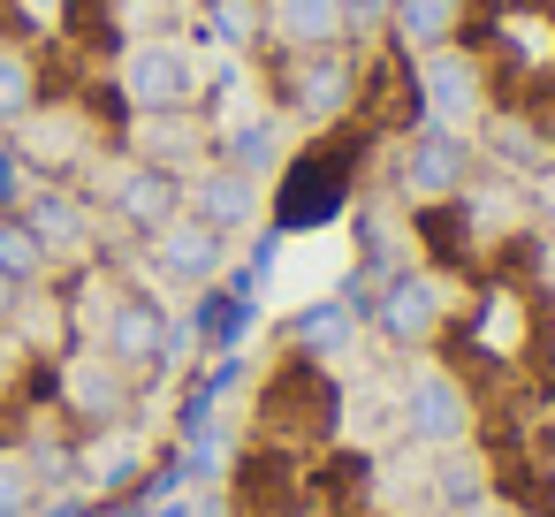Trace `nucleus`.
<instances>
[{
	"label": "nucleus",
	"mask_w": 555,
	"mask_h": 517,
	"mask_svg": "<svg viewBox=\"0 0 555 517\" xmlns=\"http://www.w3.org/2000/svg\"><path fill=\"white\" fill-rule=\"evenodd\" d=\"M122 100L138 115H183L198 100V54L183 39H138L122 54Z\"/></svg>",
	"instance_id": "obj_4"
},
{
	"label": "nucleus",
	"mask_w": 555,
	"mask_h": 517,
	"mask_svg": "<svg viewBox=\"0 0 555 517\" xmlns=\"http://www.w3.org/2000/svg\"><path fill=\"white\" fill-rule=\"evenodd\" d=\"M24 206V168H16V153H0V214H16Z\"/></svg>",
	"instance_id": "obj_24"
},
{
	"label": "nucleus",
	"mask_w": 555,
	"mask_h": 517,
	"mask_svg": "<svg viewBox=\"0 0 555 517\" xmlns=\"http://www.w3.org/2000/svg\"><path fill=\"white\" fill-rule=\"evenodd\" d=\"M365 327H373L388 350L426 358V350L449 335V282H441V274H418V267L388 274L380 297H373V312H365Z\"/></svg>",
	"instance_id": "obj_1"
},
{
	"label": "nucleus",
	"mask_w": 555,
	"mask_h": 517,
	"mask_svg": "<svg viewBox=\"0 0 555 517\" xmlns=\"http://www.w3.org/2000/svg\"><path fill=\"white\" fill-rule=\"evenodd\" d=\"M547 282H555V251H547Z\"/></svg>",
	"instance_id": "obj_28"
},
{
	"label": "nucleus",
	"mask_w": 555,
	"mask_h": 517,
	"mask_svg": "<svg viewBox=\"0 0 555 517\" xmlns=\"http://www.w3.org/2000/svg\"><path fill=\"white\" fill-rule=\"evenodd\" d=\"M221 160H229V168H244V176L259 183V176L282 160V130H274V122H236V130H229V145H221Z\"/></svg>",
	"instance_id": "obj_21"
},
{
	"label": "nucleus",
	"mask_w": 555,
	"mask_h": 517,
	"mask_svg": "<svg viewBox=\"0 0 555 517\" xmlns=\"http://www.w3.org/2000/svg\"><path fill=\"white\" fill-rule=\"evenodd\" d=\"M39 502H47V487L31 479V464L16 449H0V517H31Z\"/></svg>",
	"instance_id": "obj_22"
},
{
	"label": "nucleus",
	"mask_w": 555,
	"mask_h": 517,
	"mask_svg": "<svg viewBox=\"0 0 555 517\" xmlns=\"http://www.w3.org/2000/svg\"><path fill=\"white\" fill-rule=\"evenodd\" d=\"M426 517H449V509H426Z\"/></svg>",
	"instance_id": "obj_29"
},
{
	"label": "nucleus",
	"mask_w": 555,
	"mask_h": 517,
	"mask_svg": "<svg viewBox=\"0 0 555 517\" xmlns=\"http://www.w3.org/2000/svg\"><path fill=\"white\" fill-rule=\"evenodd\" d=\"M358 312L343 305V297H312L297 320H289V342H297V358H312V365H327V358H343L350 342H358Z\"/></svg>",
	"instance_id": "obj_16"
},
{
	"label": "nucleus",
	"mask_w": 555,
	"mask_h": 517,
	"mask_svg": "<svg viewBox=\"0 0 555 517\" xmlns=\"http://www.w3.org/2000/svg\"><path fill=\"white\" fill-rule=\"evenodd\" d=\"M418 100H426V115H434V122L472 130V122H479V107H487L479 62H472V54H456V47H434V54H426V69H418Z\"/></svg>",
	"instance_id": "obj_9"
},
{
	"label": "nucleus",
	"mask_w": 555,
	"mask_h": 517,
	"mask_svg": "<svg viewBox=\"0 0 555 517\" xmlns=\"http://www.w3.org/2000/svg\"><path fill=\"white\" fill-rule=\"evenodd\" d=\"M77 449H85V434L47 403V411H31L24 426H16V456L31 464V479L39 487H77Z\"/></svg>",
	"instance_id": "obj_13"
},
{
	"label": "nucleus",
	"mask_w": 555,
	"mask_h": 517,
	"mask_svg": "<svg viewBox=\"0 0 555 517\" xmlns=\"http://www.w3.org/2000/svg\"><path fill=\"white\" fill-rule=\"evenodd\" d=\"M31 115H39V69L16 47H0V130H24Z\"/></svg>",
	"instance_id": "obj_20"
},
{
	"label": "nucleus",
	"mask_w": 555,
	"mask_h": 517,
	"mask_svg": "<svg viewBox=\"0 0 555 517\" xmlns=\"http://www.w3.org/2000/svg\"><path fill=\"white\" fill-rule=\"evenodd\" d=\"M138 388H145V380H130L107 350H77V358L62 365V380H54V411H62L77 434H107V426H130Z\"/></svg>",
	"instance_id": "obj_2"
},
{
	"label": "nucleus",
	"mask_w": 555,
	"mask_h": 517,
	"mask_svg": "<svg viewBox=\"0 0 555 517\" xmlns=\"http://www.w3.org/2000/svg\"><path fill=\"white\" fill-rule=\"evenodd\" d=\"M206 16H214V39L221 47H251L267 31V9L259 0H206Z\"/></svg>",
	"instance_id": "obj_23"
},
{
	"label": "nucleus",
	"mask_w": 555,
	"mask_h": 517,
	"mask_svg": "<svg viewBox=\"0 0 555 517\" xmlns=\"http://www.w3.org/2000/svg\"><path fill=\"white\" fill-rule=\"evenodd\" d=\"M176 342H183L176 312H168L160 297H145V289H122V297L107 305V320H100V350H107L130 380H153V373L176 358Z\"/></svg>",
	"instance_id": "obj_3"
},
{
	"label": "nucleus",
	"mask_w": 555,
	"mask_h": 517,
	"mask_svg": "<svg viewBox=\"0 0 555 517\" xmlns=\"http://www.w3.org/2000/svg\"><path fill=\"white\" fill-rule=\"evenodd\" d=\"M0 380H9V350H0Z\"/></svg>",
	"instance_id": "obj_27"
},
{
	"label": "nucleus",
	"mask_w": 555,
	"mask_h": 517,
	"mask_svg": "<svg viewBox=\"0 0 555 517\" xmlns=\"http://www.w3.org/2000/svg\"><path fill=\"white\" fill-rule=\"evenodd\" d=\"M487 494H494V464H487L479 441H449V449H434V509L472 517Z\"/></svg>",
	"instance_id": "obj_15"
},
{
	"label": "nucleus",
	"mask_w": 555,
	"mask_h": 517,
	"mask_svg": "<svg viewBox=\"0 0 555 517\" xmlns=\"http://www.w3.org/2000/svg\"><path fill=\"white\" fill-rule=\"evenodd\" d=\"M464 183H472V138L449 130V122H426L411 138V153H403V191L418 206H449Z\"/></svg>",
	"instance_id": "obj_6"
},
{
	"label": "nucleus",
	"mask_w": 555,
	"mask_h": 517,
	"mask_svg": "<svg viewBox=\"0 0 555 517\" xmlns=\"http://www.w3.org/2000/svg\"><path fill=\"white\" fill-rule=\"evenodd\" d=\"M153 517H198V494H191V502H168V509H153Z\"/></svg>",
	"instance_id": "obj_26"
},
{
	"label": "nucleus",
	"mask_w": 555,
	"mask_h": 517,
	"mask_svg": "<svg viewBox=\"0 0 555 517\" xmlns=\"http://www.w3.org/2000/svg\"><path fill=\"white\" fill-rule=\"evenodd\" d=\"M145 464H153V449H145L138 434L107 426V434H85V449H77V487H92V494H122V487H138Z\"/></svg>",
	"instance_id": "obj_14"
},
{
	"label": "nucleus",
	"mask_w": 555,
	"mask_h": 517,
	"mask_svg": "<svg viewBox=\"0 0 555 517\" xmlns=\"http://www.w3.org/2000/svg\"><path fill=\"white\" fill-rule=\"evenodd\" d=\"M456 16H464V0H396V39L434 54V47L456 39Z\"/></svg>",
	"instance_id": "obj_19"
},
{
	"label": "nucleus",
	"mask_w": 555,
	"mask_h": 517,
	"mask_svg": "<svg viewBox=\"0 0 555 517\" xmlns=\"http://www.w3.org/2000/svg\"><path fill=\"white\" fill-rule=\"evenodd\" d=\"M153 267H160L168 282H183V289H214L221 267H229V236L206 229L198 214H176V221L153 236Z\"/></svg>",
	"instance_id": "obj_8"
},
{
	"label": "nucleus",
	"mask_w": 555,
	"mask_h": 517,
	"mask_svg": "<svg viewBox=\"0 0 555 517\" xmlns=\"http://www.w3.org/2000/svg\"><path fill=\"white\" fill-rule=\"evenodd\" d=\"M472 426H479V403H472L464 373H449V365H418V373L403 380V434H411L418 449L472 441Z\"/></svg>",
	"instance_id": "obj_5"
},
{
	"label": "nucleus",
	"mask_w": 555,
	"mask_h": 517,
	"mask_svg": "<svg viewBox=\"0 0 555 517\" xmlns=\"http://www.w3.org/2000/svg\"><path fill=\"white\" fill-rule=\"evenodd\" d=\"M16 214L39 229V244L54 251V267H62V259H77V251H85V236H92V221H85V206H77L69 191H31Z\"/></svg>",
	"instance_id": "obj_17"
},
{
	"label": "nucleus",
	"mask_w": 555,
	"mask_h": 517,
	"mask_svg": "<svg viewBox=\"0 0 555 517\" xmlns=\"http://www.w3.org/2000/svg\"><path fill=\"white\" fill-rule=\"evenodd\" d=\"M183 214H198V221L221 229V236H236V229L259 221V183H251L244 168L214 160V168H198V183H183Z\"/></svg>",
	"instance_id": "obj_11"
},
{
	"label": "nucleus",
	"mask_w": 555,
	"mask_h": 517,
	"mask_svg": "<svg viewBox=\"0 0 555 517\" xmlns=\"http://www.w3.org/2000/svg\"><path fill=\"white\" fill-rule=\"evenodd\" d=\"M115 214H122L138 236H160V229L183 214V176H176V168H160V160L122 168V183H115Z\"/></svg>",
	"instance_id": "obj_12"
},
{
	"label": "nucleus",
	"mask_w": 555,
	"mask_h": 517,
	"mask_svg": "<svg viewBox=\"0 0 555 517\" xmlns=\"http://www.w3.org/2000/svg\"><path fill=\"white\" fill-rule=\"evenodd\" d=\"M358 24V0H267V39L289 54H320L343 47Z\"/></svg>",
	"instance_id": "obj_10"
},
{
	"label": "nucleus",
	"mask_w": 555,
	"mask_h": 517,
	"mask_svg": "<svg viewBox=\"0 0 555 517\" xmlns=\"http://www.w3.org/2000/svg\"><path fill=\"white\" fill-rule=\"evenodd\" d=\"M54 274V251L39 244V229L24 214H0V282H16V289H39Z\"/></svg>",
	"instance_id": "obj_18"
},
{
	"label": "nucleus",
	"mask_w": 555,
	"mask_h": 517,
	"mask_svg": "<svg viewBox=\"0 0 555 517\" xmlns=\"http://www.w3.org/2000/svg\"><path fill=\"white\" fill-rule=\"evenodd\" d=\"M350 100H358V62H350L343 47L289 54V115H305V122H335Z\"/></svg>",
	"instance_id": "obj_7"
},
{
	"label": "nucleus",
	"mask_w": 555,
	"mask_h": 517,
	"mask_svg": "<svg viewBox=\"0 0 555 517\" xmlns=\"http://www.w3.org/2000/svg\"><path fill=\"white\" fill-rule=\"evenodd\" d=\"M24 297H31V289H16V282H0V320H9V312H16Z\"/></svg>",
	"instance_id": "obj_25"
}]
</instances>
